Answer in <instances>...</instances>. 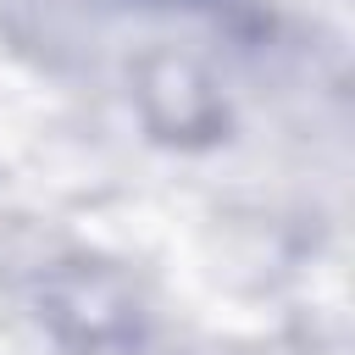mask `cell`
<instances>
[{"mask_svg": "<svg viewBox=\"0 0 355 355\" xmlns=\"http://www.w3.org/2000/svg\"><path fill=\"white\" fill-rule=\"evenodd\" d=\"M39 316L78 355H122L139 344V294L100 261H55L39 277Z\"/></svg>", "mask_w": 355, "mask_h": 355, "instance_id": "1", "label": "cell"}]
</instances>
